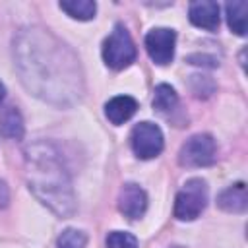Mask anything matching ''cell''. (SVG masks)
Instances as JSON below:
<instances>
[{
	"instance_id": "cell-1",
	"label": "cell",
	"mask_w": 248,
	"mask_h": 248,
	"mask_svg": "<svg viewBox=\"0 0 248 248\" xmlns=\"http://www.w3.org/2000/svg\"><path fill=\"white\" fill-rule=\"evenodd\" d=\"M14 54L21 81L37 97L54 105H70L81 97L78 58L52 33L23 29L14 41Z\"/></svg>"
},
{
	"instance_id": "cell-2",
	"label": "cell",
	"mask_w": 248,
	"mask_h": 248,
	"mask_svg": "<svg viewBox=\"0 0 248 248\" xmlns=\"http://www.w3.org/2000/svg\"><path fill=\"white\" fill-rule=\"evenodd\" d=\"M27 184L35 198L58 217H70L76 211V198L70 174L56 147L37 141L25 151Z\"/></svg>"
},
{
	"instance_id": "cell-3",
	"label": "cell",
	"mask_w": 248,
	"mask_h": 248,
	"mask_svg": "<svg viewBox=\"0 0 248 248\" xmlns=\"http://www.w3.org/2000/svg\"><path fill=\"white\" fill-rule=\"evenodd\" d=\"M103 60L112 70H124L136 60V46L122 23H116L103 43Z\"/></svg>"
},
{
	"instance_id": "cell-4",
	"label": "cell",
	"mask_w": 248,
	"mask_h": 248,
	"mask_svg": "<svg viewBox=\"0 0 248 248\" xmlns=\"http://www.w3.org/2000/svg\"><path fill=\"white\" fill-rule=\"evenodd\" d=\"M207 205V184L202 178H190L174 200V217L178 221H194Z\"/></svg>"
},
{
	"instance_id": "cell-5",
	"label": "cell",
	"mask_w": 248,
	"mask_h": 248,
	"mask_svg": "<svg viewBox=\"0 0 248 248\" xmlns=\"http://www.w3.org/2000/svg\"><path fill=\"white\" fill-rule=\"evenodd\" d=\"M215 140L209 134H196L190 140L184 141L178 153V163L188 169L196 167H207L215 161Z\"/></svg>"
},
{
	"instance_id": "cell-6",
	"label": "cell",
	"mask_w": 248,
	"mask_h": 248,
	"mask_svg": "<svg viewBox=\"0 0 248 248\" xmlns=\"http://www.w3.org/2000/svg\"><path fill=\"white\" fill-rule=\"evenodd\" d=\"M130 143L134 153L140 159H153L163 151L165 140H163V132L157 124L153 122H140L132 128V136H130Z\"/></svg>"
},
{
	"instance_id": "cell-7",
	"label": "cell",
	"mask_w": 248,
	"mask_h": 248,
	"mask_svg": "<svg viewBox=\"0 0 248 248\" xmlns=\"http://www.w3.org/2000/svg\"><path fill=\"white\" fill-rule=\"evenodd\" d=\"M174 45H176V33L169 27H155L145 35L147 54L159 66H167L172 62Z\"/></svg>"
},
{
	"instance_id": "cell-8",
	"label": "cell",
	"mask_w": 248,
	"mask_h": 248,
	"mask_svg": "<svg viewBox=\"0 0 248 248\" xmlns=\"http://www.w3.org/2000/svg\"><path fill=\"white\" fill-rule=\"evenodd\" d=\"M118 209L128 219H140L147 209V196L143 188H140L134 182L124 184L118 194Z\"/></svg>"
},
{
	"instance_id": "cell-9",
	"label": "cell",
	"mask_w": 248,
	"mask_h": 248,
	"mask_svg": "<svg viewBox=\"0 0 248 248\" xmlns=\"http://www.w3.org/2000/svg\"><path fill=\"white\" fill-rule=\"evenodd\" d=\"M188 17L196 27L215 31L219 27V4L211 0H198L190 4Z\"/></svg>"
},
{
	"instance_id": "cell-10",
	"label": "cell",
	"mask_w": 248,
	"mask_h": 248,
	"mask_svg": "<svg viewBox=\"0 0 248 248\" xmlns=\"http://www.w3.org/2000/svg\"><path fill=\"white\" fill-rule=\"evenodd\" d=\"M217 205L227 213H244L248 207V194L244 182H236L217 196Z\"/></svg>"
},
{
	"instance_id": "cell-11",
	"label": "cell",
	"mask_w": 248,
	"mask_h": 248,
	"mask_svg": "<svg viewBox=\"0 0 248 248\" xmlns=\"http://www.w3.org/2000/svg\"><path fill=\"white\" fill-rule=\"evenodd\" d=\"M138 110V101L130 95H118L112 97L107 105H105V114L112 124H124L126 120H130Z\"/></svg>"
},
{
	"instance_id": "cell-12",
	"label": "cell",
	"mask_w": 248,
	"mask_h": 248,
	"mask_svg": "<svg viewBox=\"0 0 248 248\" xmlns=\"http://www.w3.org/2000/svg\"><path fill=\"white\" fill-rule=\"evenodd\" d=\"M25 132L23 118L16 107H6L0 112V134L8 140H21Z\"/></svg>"
},
{
	"instance_id": "cell-13",
	"label": "cell",
	"mask_w": 248,
	"mask_h": 248,
	"mask_svg": "<svg viewBox=\"0 0 248 248\" xmlns=\"http://www.w3.org/2000/svg\"><path fill=\"white\" fill-rule=\"evenodd\" d=\"M176 107H178L176 91L167 83H159L153 91V108L159 114H170Z\"/></svg>"
},
{
	"instance_id": "cell-14",
	"label": "cell",
	"mask_w": 248,
	"mask_h": 248,
	"mask_svg": "<svg viewBox=\"0 0 248 248\" xmlns=\"http://www.w3.org/2000/svg\"><path fill=\"white\" fill-rule=\"evenodd\" d=\"M58 6L70 17L79 19V21H87L95 17V12H97V4L93 0H62Z\"/></svg>"
},
{
	"instance_id": "cell-15",
	"label": "cell",
	"mask_w": 248,
	"mask_h": 248,
	"mask_svg": "<svg viewBox=\"0 0 248 248\" xmlns=\"http://www.w3.org/2000/svg\"><path fill=\"white\" fill-rule=\"evenodd\" d=\"M227 10V21L229 27L236 33V35H246V12H248V4L244 0L238 2H229L225 6Z\"/></svg>"
},
{
	"instance_id": "cell-16",
	"label": "cell",
	"mask_w": 248,
	"mask_h": 248,
	"mask_svg": "<svg viewBox=\"0 0 248 248\" xmlns=\"http://www.w3.org/2000/svg\"><path fill=\"white\" fill-rule=\"evenodd\" d=\"M87 244V234L78 229H66L56 240L58 248H85Z\"/></svg>"
},
{
	"instance_id": "cell-17",
	"label": "cell",
	"mask_w": 248,
	"mask_h": 248,
	"mask_svg": "<svg viewBox=\"0 0 248 248\" xmlns=\"http://www.w3.org/2000/svg\"><path fill=\"white\" fill-rule=\"evenodd\" d=\"M107 248H138V240L130 232L112 231L107 236Z\"/></svg>"
},
{
	"instance_id": "cell-18",
	"label": "cell",
	"mask_w": 248,
	"mask_h": 248,
	"mask_svg": "<svg viewBox=\"0 0 248 248\" xmlns=\"http://www.w3.org/2000/svg\"><path fill=\"white\" fill-rule=\"evenodd\" d=\"M205 81H209V78H205V76H192L190 87H192V93H194L196 97H209V95L213 93V91H209V89L203 87Z\"/></svg>"
},
{
	"instance_id": "cell-19",
	"label": "cell",
	"mask_w": 248,
	"mask_h": 248,
	"mask_svg": "<svg viewBox=\"0 0 248 248\" xmlns=\"http://www.w3.org/2000/svg\"><path fill=\"white\" fill-rule=\"evenodd\" d=\"M188 62L190 64H196V66H209V68H215L219 62L215 60V58H211V56H202V54H192V56H188Z\"/></svg>"
},
{
	"instance_id": "cell-20",
	"label": "cell",
	"mask_w": 248,
	"mask_h": 248,
	"mask_svg": "<svg viewBox=\"0 0 248 248\" xmlns=\"http://www.w3.org/2000/svg\"><path fill=\"white\" fill-rule=\"evenodd\" d=\"M10 202V196H8V186L4 182H0V207H6Z\"/></svg>"
},
{
	"instance_id": "cell-21",
	"label": "cell",
	"mask_w": 248,
	"mask_h": 248,
	"mask_svg": "<svg viewBox=\"0 0 248 248\" xmlns=\"http://www.w3.org/2000/svg\"><path fill=\"white\" fill-rule=\"evenodd\" d=\"M4 97H6V87L0 83V105H2V101H4Z\"/></svg>"
}]
</instances>
